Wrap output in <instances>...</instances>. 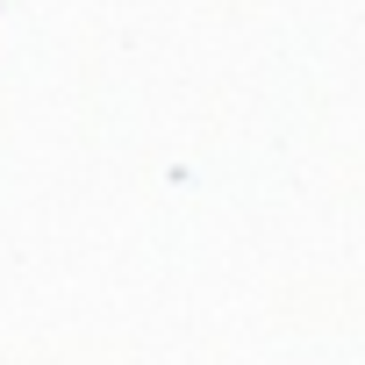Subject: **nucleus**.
I'll use <instances>...</instances> for the list:
<instances>
[]
</instances>
